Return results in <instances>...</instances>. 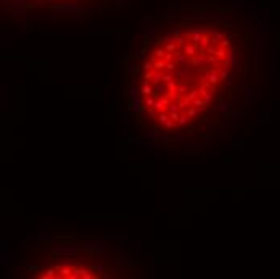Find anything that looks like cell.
Instances as JSON below:
<instances>
[{
  "label": "cell",
  "mask_w": 280,
  "mask_h": 279,
  "mask_svg": "<svg viewBox=\"0 0 280 279\" xmlns=\"http://www.w3.org/2000/svg\"><path fill=\"white\" fill-rule=\"evenodd\" d=\"M198 94H200V90H192V92L189 94V97H187V98H189V100H190V102H193V100H195V98H197V97H198Z\"/></svg>",
  "instance_id": "cell-16"
},
{
  "label": "cell",
  "mask_w": 280,
  "mask_h": 279,
  "mask_svg": "<svg viewBox=\"0 0 280 279\" xmlns=\"http://www.w3.org/2000/svg\"><path fill=\"white\" fill-rule=\"evenodd\" d=\"M148 108H152V106H155V103H156V98L152 97V95H147V98H145V102H143Z\"/></svg>",
  "instance_id": "cell-10"
},
{
  "label": "cell",
  "mask_w": 280,
  "mask_h": 279,
  "mask_svg": "<svg viewBox=\"0 0 280 279\" xmlns=\"http://www.w3.org/2000/svg\"><path fill=\"white\" fill-rule=\"evenodd\" d=\"M166 65H168V61H166L164 58H161V60H156V61H155L153 69H156V71H163V69L166 68Z\"/></svg>",
  "instance_id": "cell-5"
},
{
  "label": "cell",
  "mask_w": 280,
  "mask_h": 279,
  "mask_svg": "<svg viewBox=\"0 0 280 279\" xmlns=\"http://www.w3.org/2000/svg\"><path fill=\"white\" fill-rule=\"evenodd\" d=\"M142 94L143 95H153V87L148 84V81H143V87H142Z\"/></svg>",
  "instance_id": "cell-6"
},
{
  "label": "cell",
  "mask_w": 280,
  "mask_h": 279,
  "mask_svg": "<svg viewBox=\"0 0 280 279\" xmlns=\"http://www.w3.org/2000/svg\"><path fill=\"white\" fill-rule=\"evenodd\" d=\"M200 95L205 98L206 102H208V103L211 102V98H213V94H209L208 90H206V87H201V89H200Z\"/></svg>",
  "instance_id": "cell-7"
},
{
  "label": "cell",
  "mask_w": 280,
  "mask_h": 279,
  "mask_svg": "<svg viewBox=\"0 0 280 279\" xmlns=\"http://www.w3.org/2000/svg\"><path fill=\"white\" fill-rule=\"evenodd\" d=\"M227 108H229V106H227L226 102H221V103L216 106V110H217V111H227Z\"/></svg>",
  "instance_id": "cell-14"
},
{
  "label": "cell",
  "mask_w": 280,
  "mask_h": 279,
  "mask_svg": "<svg viewBox=\"0 0 280 279\" xmlns=\"http://www.w3.org/2000/svg\"><path fill=\"white\" fill-rule=\"evenodd\" d=\"M95 270H98L100 273H103V266L102 265H97V266H95Z\"/></svg>",
  "instance_id": "cell-29"
},
{
  "label": "cell",
  "mask_w": 280,
  "mask_h": 279,
  "mask_svg": "<svg viewBox=\"0 0 280 279\" xmlns=\"http://www.w3.org/2000/svg\"><path fill=\"white\" fill-rule=\"evenodd\" d=\"M208 81H209L211 84H217V82L221 81V78L217 76L216 71H211V73H209V76H208Z\"/></svg>",
  "instance_id": "cell-8"
},
{
  "label": "cell",
  "mask_w": 280,
  "mask_h": 279,
  "mask_svg": "<svg viewBox=\"0 0 280 279\" xmlns=\"http://www.w3.org/2000/svg\"><path fill=\"white\" fill-rule=\"evenodd\" d=\"M129 92H131V97L134 98V97H139V90H137V87L135 86H131L129 87Z\"/></svg>",
  "instance_id": "cell-15"
},
{
  "label": "cell",
  "mask_w": 280,
  "mask_h": 279,
  "mask_svg": "<svg viewBox=\"0 0 280 279\" xmlns=\"http://www.w3.org/2000/svg\"><path fill=\"white\" fill-rule=\"evenodd\" d=\"M153 76H155V71H148V73H145V74H143V79H145V81H150V79H153Z\"/></svg>",
  "instance_id": "cell-22"
},
{
  "label": "cell",
  "mask_w": 280,
  "mask_h": 279,
  "mask_svg": "<svg viewBox=\"0 0 280 279\" xmlns=\"http://www.w3.org/2000/svg\"><path fill=\"white\" fill-rule=\"evenodd\" d=\"M169 116H171V119H174L176 123H177L179 118H180V116H179V111H171V115H169Z\"/></svg>",
  "instance_id": "cell-23"
},
{
  "label": "cell",
  "mask_w": 280,
  "mask_h": 279,
  "mask_svg": "<svg viewBox=\"0 0 280 279\" xmlns=\"http://www.w3.org/2000/svg\"><path fill=\"white\" fill-rule=\"evenodd\" d=\"M176 61L177 63H180V65H187V58H185V53H180V52H177L176 53Z\"/></svg>",
  "instance_id": "cell-9"
},
{
  "label": "cell",
  "mask_w": 280,
  "mask_h": 279,
  "mask_svg": "<svg viewBox=\"0 0 280 279\" xmlns=\"http://www.w3.org/2000/svg\"><path fill=\"white\" fill-rule=\"evenodd\" d=\"M155 55H156V57L158 58H164V55H166V52H164V50L163 49H156V50H155V52H153Z\"/></svg>",
  "instance_id": "cell-18"
},
{
  "label": "cell",
  "mask_w": 280,
  "mask_h": 279,
  "mask_svg": "<svg viewBox=\"0 0 280 279\" xmlns=\"http://www.w3.org/2000/svg\"><path fill=\"white\" fill-rule=\"evenodd\" d=\"M174 124H176V121L169 118V119H168V121H166V123H164V126L168 127V129H171V127H174Z\"/></svg>",
  "instance_id": "cell-21"
},
{
  "label": "cell",
  "mask_w": 280,
  "mask_h": 279,
  "mask_svg": "<svg viewBox=\"0 0 280 279\" xmlns=\"http://www.w3.org/2000/svg\"><path fill=\"white\" fill-rule=\"evenodd\" d=\"M84 247L92 253H100V252L105 250V245H103L102 242H97V240H86L84 242Z\"/></svg>",
  "instance_id": "cell-1"
},
{
  "label": "cell",
  "mask_w": 280,
  "mask_h": 279,
  "mask_svg": "<svg viewBox=\"0 0 280 279\" xmlns=\"http://www.w3.org/2000/svg\"><path fill=\"white\" fill-rule=\"evenodd\" d=\"M53 253H58V255H71V253H76L77 248L73 247V248H52Z\"/></svg>",
  "instance_id": "cell-3"
},
{
  "label": "cell",
  "mask_w": 280,
  "mask_h": 279,
  "mask_svg": "<svg viewBox=\"0 0 280 279\" xmlns=\"http://www.w3.org/2000/svg\"><path fill=\"white\" fill-rule=\"evenodd\" d=\"M232 82H234V79H232V78H227V84H229V86H232Z\"/></svg>",
  "instance_id": "cell-30"
},
{
  "label": "cell",
  "mask_w": 280,
  "mask_h": 279,
  "mask_svg": "<svg viewBox=\"0 0 280 279\" xmlns=\"http://www.w3.org/2000/svg\"><path fill=\"white\" fill-rule=\"evenodd\" d=\"M219 78H221V79H227V78H229V71H227V68H226V69H224V71L219 74Z\"/></svg>",
  "instance_id": "cell-25"
},
{
  "label": "cell",
  "mask_w": 280,
  "mask_h": 279,
  "mask_svg": "<svg viewBox=\"0 0 280 279\" xmlns=\"http://www.w3.org/2000/svg\"><path fill=\"white\" fill-rule=\"evenodd\" d=\"M208 63H216V58L214 57H209L208 58Z\"/></svg>",
  "instance_id": "cell-28"
},
{
  "label": "cell",
  "mask_w": 280,
  "mask_h": 279,
  "mask_svg": "<svg viewBox=\"0 0 280 279\" xmlns=\"http://www.w3.org/2000/svg\"><path fill=\"white\" fill-rule=\"evenodd\" d=\"M166 69L174 73V71H176V61H174V63H172V61H168V65H166Z\"/></svg>",
  "instance_id": "cell-19"
},
{
  "label": "cell",
  "mask_w": 280,
  "mask_h": 279,
  "mask_svg": "<svg viewBox=\"0 0 280 279\" xmlns=\"http://www.w3.org/2000/svg\"><path fill=\"white\" fill-rule=\"evenodd\" d=\"M55 271L53 270H49V271H47V274H45V278H55Z\"/></svg>",
  "instance_id": "cell-27"
},
{
  "label": "cell",
  "mask_w": 280,
  "mask_h": 279,
  "mask_svg": "<svg viewBox=\"0 0 280 279\" xmlns=\"http://www.w3.org/2000/svg\"><path fill=\"white\" fill-rule=\"evenodd\" d=\"M197 111H198V108H197V106H195V108H190L189 111H187V115H189V118H190V116H195V115H197Z\"/></svg>",
  "instance_id": "cell-24"
},
{
  "label": "cell",
  "mask_w": 280,
  "mask_h": 279,
  "mask_svg": "<svg viewBox=\"0 0 280 279\" xmlns=\"http://www.w3.org/2000/svg\"><path fill=\"white\" fill-rule=\"evenodd\" d=\"M185 90H187V86H184V84H182V86H179V87H177V92H180V94H184V92H185Z\"/></svg>",
  "instance_id": "cell-26"
},
{
  "label": "cell",
  "mask_w": 280,
  "mask_h": 279,
  "mask_svg": "<svg viewBox=\"0 0 280 279\" xmlns=\"http://www.w3.org/2000/svg\"><path fill=\"white\" fill-rule=\"evenodd\" d=\"M132 110H134L135 115H139V113L143 110V106H142V100H140L139 97H134V98H132Z\"/></svg>",
  "instance_id": "cell-2"
},
{
  "label": "cell",
  "mask_w": 280,
  "mask_h": 279,
  "mask_svg": "<svg viewBox=\"0 0 280 279\" xmlns=\"http://www.w3.org/2000/svg\"><path fill=\"white\" fill-rule=\"evenodd\" d=\"M147 116H150V118H155V116H156V108H148L147 110Z\"/></svg>",
  "instance_id": "cell-17"
},
{
  "label": "cell",
  "mask_w": 280,
  "mask_h": 279,
  "mask_svg": "<svg viewBox=\"0 0 280 279\" xmlns=\"http://www.w3.org/2000/svg\"><path fill=\"white\" fill-rule=\"evenodd\" d=\"M168 102H169V97H163V98H156V103H155L153 108H156V110H163L166 105H168Z\"/></svg>",
  "instance_id": "cell-4"
},
{
  "label": "cell",
  "mask_w": 280,
  "mask_h": 279,
  "mask_svg": "<svg viewBox=\"0 0 280 279\" xmlns=\"http://www.w3.org/2000/svg\"><path fill=\"white\" fill-rule=\"evenodd\" d=\"M187 121H189V115H187V113H185V115H182V116H180V118H179V121H177V123L180 124V126H185V124H187Z\"/></svg>",
  "instance_id": "cell-13"
},
{
  "label": "cell",
  "mask_w": 280,
  "mask_h": 279,
  "mask_svg": "<svg viewBox=\"0 0 280 279\" xmlns=\"http://www.w3.org/2000/svg\"><path fill=\"white\" fill-rule=\"evenodd\" d=\"M127 71H129V74H131V76L137 74V65H135V63H131V65H129V68H127Z\"/></svg>",
  "instance_id": "cell-12"
},
{
  "label": "cell",
  "mask_w": 280,
  "mask_h": 279,
  "mask_svg": "<svg viewBox=\"0 0 280 279\" xmlns=\"http://www.w3.org/2000/svg\"><path fill=\"white\" fill-rule=\"evenodd\" d=\"M169 118H171V116H168L166 113H160V115H158V121H160V124H164Z\"/></svg>",
  "instance_id": "cell-11"
},
{
  "label": "cell",
  "mask_w": 280,
  "mask_h": 279,
  "mask_svg": "<svg viewBox=\"0 0 280 279\" xmlns=\"http://www.w3.org/2000/svg\"><path fill=\"white\" fill-rule=\"evenodd\" d=\"M155 90H156V92H160V94H164V92H166V87L161 86V84H156V86H155Z\"/></svg>",
  "instance_id": "cell-20"
}]
</instances>
